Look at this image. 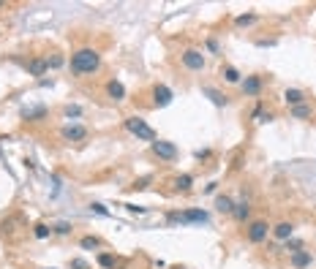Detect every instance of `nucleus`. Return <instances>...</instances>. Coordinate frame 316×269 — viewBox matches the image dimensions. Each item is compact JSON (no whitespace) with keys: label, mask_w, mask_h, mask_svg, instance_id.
<instances>
[{"label":"nucleus","mask_w":316,"mask_h":269,"mask_svg":"<svg viewBox=\"0 0 316 269\" xmlns=\"http://www.w3.org/2000/svg\"><path fill=\"white\" fill-rule=\"evenodd\" d=\"M71 74L76 76H88V74H96L98 68H101V55H98L96 49H90V47H82V49H76L74 55H71Z\"/></svg>","instance_id":"obj_1"},{"label":"nucleus","mask_w":316,"mask_h":269,"mask_svg":"<svg viewBox=\"0 0 316 269\" xmlns=\"http://www.w3.org/2000/svg\"><path fill=\"white\" fill-rule=\"evenodd\" d=\"M125 131L134 133V136L142 139V142H150V144L158 139V136H156V131H153V128H150L147 123H144L142 117H125Z\"/></svg>","instance_id":"obj_2"},{"label":"nucleus","mask_w":316,"mask_h":269,"mask_svg":"<svg viewBox=\"0 0 316 269\" xmlns=\"http://www.w3.org/2000/svg\"><path fill=\"white\" fill-rule=\"evenodd\" d=\"M169 221L172 223H207L210 215H207L205 209H188V212H172Z\"/></svg>","instance_id":"obj_3"},{"label":"nucleus","mask_w":316,"mask_h":269,"mask_svg":"<svg viewBox=\"0 0 316 269\" xmlns=\"http://www.w3.org/2000/svg\"><path fill=\"white\" fill-rule=\"evenodd\" d=\"M248 242H254V245H259V242H264L267 239V234H270V226H267V221H251L248 223Z\"/></svg>","instance_id":"obj_4"},{"label":"nucleus","mask_w":316,"mask_h":269,"mask_svg":"<svg viewBox=\"0 0 316 269\" xmlns=\"http://www.w3.org/2000/svg\"><path fill=\"white\" fill-rule=\"evenodd\" d=\"M150 147H153V152H156L161 160H175V158H177V147H175V142H166V139H156Z\"/></svg>","instance_id":"obj_5"},{"label":"nucleus","mask_w":316,"mask_h":269,"mask_svg":"<svg viewBox=\"0 0 316 269\" xmlns=\"http://www.w3.org/2000/svg\"><path fill=\"white\" fill-rule=\"evenodd\" d=\"M180 63H183L188 71H202L205 68V55H202L199 49H186V52L180 55Z\"/></svg>","instance_id":"obj_6"},{"label":"nucleus","mask_w":316,"mask_h":269,"mask_svg":"<svg viewBox=\"0 0 316 269\" xmlns=\"http://www.w3.org/2000/svg\"><path fill=\"white\" fill-rule=\"evenodd\" d=\"M60 136L66 139V142H85V139H88V128H85V125H66L60 131Z\"/></svg>","instance_id":"obj_7"},{"label":"nucleus","mask_w":316,"mask_h":269,"mask_svg":"<svg viewBox=\"0 0 316 269\" xmlns=\"http://www.w3.org/2000/svg\"><path fill=\"white\" fill-rule=\"evenodd\" d=\"M172 90L166 87V84H156V87H153V104L156 106H169L172 104Z\"/></svg>","instance_id":"obj_8"},{"label":"nucleus","mask_w":316,"mask_h":269,"mask_svg":"<svg viewBox=\"0 0 316 269\" xmlns=\"http://www.w3.org/2000/svg\"><path fill=\"white\" fill-rule=\"evenodd\" d=\"M243 93H246V95H259L262 93V76H246V79H243Z\"/></svg>","instance_id":"obj_9"},{"label":"nucleus","mask_w":316,"mask_h":269,"mask_svg":"<svg viewBox=\"0 0 316 269\" xmlns=\"http://www.w3.org/2000/svg\"><path fill=\"white\" fill-rule=\"evenodd\" d=\"M49 71V63L44 60V57H33V60L28 63V74L30 76H44Z\"/></svg>","instance_id":"obj_10"},{"label":"nucleus","mask_w":316,"mask_h":269,"mask_svg":"<svg viewBox=\"0 0 316 269\" xmlns=\"http://www.w3.org/2000/svg\"><path fill=\"white\" fill-rule=\"evenodd\" d=\"M106 95H109L112 101H123V98H125V87H123V82H117V79L106 82Z\"/></svg>","instance_id":"obj_11"},{"label":"nucleus","mask_w":316,"mask_h":269,"mask_svg":"<svg viewBox=\"0 0 316 269\" xmlns=\"http://www.w3.org/2000/svg\"><path fill=\"white\" fill-rule=\"evenodd\" d=\"M292 267H295V269L311 267V253H308V250H292Z\"/></svg>","instance_id":"obj_12"},{"label":"nucleus","mask_w":316,"mask_h":269,"mask_svg":"<svg viewBox=\"0 0 316 269\" xmlns=\"http://www.w3.org/2000/svg\"><path fill=\"white\" fill-rule=\"evenodd\" d=\"M283 101L295 109V106L305 104V93H302V90H286V93H283Z\"/></svg>","instance_id":"obj_13"},{"label":"nucleus","mask_w":316,"mask_h":269,"mask_svg":"<svg viewBox=\"0 0 316 269\" xmlns=\"http://www.w3.org/2000/svg\"><path fill=\"white\" fill-rule=\"evenodd\" d=\"M273 234H275V239L283 242V239H289V237L295 234V226H292L289 221H283V223H278V226L273 228Z\"/></svg>","instance_id":"obj_14"},{"label":"nucleus","mask_w":316,"mask_h":269,"mask_svg":"<svg viewBox=\"0 0 316 269\" xmlns=\"http://www.w3.org/2000/svg\"><path fill=\"white\" fill-rule=\"evenodd\" d=\"M215 209L224 212V215H232L234 212V201L229 199V196H218V199H215Z\"/></svg>","instance_id":"obj_15"},{"label":"nucleus","mask_w":316,"mask_h":269,"mask_svg":"<svg viewBox=\"0 0 316 269\" xmlns=\"http://www.w3.org/2000/svg\"><path fill=\"white\" fill-rule=\"evenodd\" d=\"M205 95H210V101H213L215 106H227V95L218 93L215 87H205Z\"/></svg>","instance_id":"obj_16"},{"label":"nucleus","mask_w":316,"mask_h":269,"mask_svg":"<svg viewBox=\"0 0 316 269\" xmlns=\"http://www.w3.org/2000/svg\"><path fill=\"white\" fill-rule=\"evenodd\" d=\"M191 185H193L191 174H180V177L175 179V188H177V190H183V193H186V190H191Z\"/></svg>","instance_id":"obj_17"},{"label":"nucleus","mask_w":316,"mask_h":269,"mask_svg":"<svg viewBox=\"0 0 316 269\" xmlns=\"http://www.w3.org/2000/svg\"><path fill=\"white\" fill-rule=\"evenodd\" d=\"M240 76L243 74L234 68V65H224V79H227L229 84H237V82H240Z\"/></svg>","instance_id":"obj_18"},{"label":"nucleus","mask_w":316,"mask_h":269,"mask_svg":"<svg viewBox=\"0 0 316 269\" xmlns=\"http://www.w3.org/2000/svg\"><path fill=\"white\" fill-rule=\"evenodd\" d=\"M234 218H237V221H248V215H251V207H248L246 201H240V204H234Z\"/></svg>","instance_id":"obj_19"},{"label":"nucleus","mask_w":316,"mask_h":269,"mask_svg":"<svg viewBox=\"0 0 316 269\" xmlns=\"http://www.w3.org/2000/svg\"><path fill=\"white\" fill-rule=\"evenodd\" d=\"M292 117H295V120H305V117H311V106H308V104L295 106V109H292Z\"/></svg>","instance_id":"obj_20"},{"label":"nucleus","mask_w":316,"mask_h":269,"mask_svg":"<svg viewBox=\"0 0 316 269\" xmlns=\"http://www.w3.org/2000/svg\"><path fill=\"white\" fill-rule=\"evenodd\" d=\"M44 114H47V109H44V106H38V109H25V111H22V117H25V120H41Z\"/></svg>","instance_id":"obj_21"},{"label":"nucleus","mask_w":316,"mask_h":269,"mask_svg":"<svg viewBox=\"0 0 316 269\" xmlns=\"http://www.w3.org/2000/svg\"><path fill=\"white\" fill-rule=\"evenodd\" d=\"M79 245H82L85 250H98V248H101V239H98V237H82Z\"/></svg>","instance_id":"obj_22"},{"label":"nucleus","mask_w":316,"mask_h":269,"mask_svg":"<svg viewBox=\"0 0 316 269\" xmlns=\"http://www.w3.org/2000/svg\"><path fill=\"white\" fill-rule=\"evenodd\" d=\"M98 267L115 269V255H112V253H98Z\"/></svg>","instance_id":"obj_23"},{"label":"nucleus","mask_w":316,"mask_h":269,"mask_svg":"<svg viewBox=\"0 0 316 269\" xmlns=\"http://www.w3.org/2000/svg\"><path fill=\"white\" fill-rule=\"evenodd\" d=\"M63 117H66V120H71V117H74V120H76V117H82V106H71V104H69L66 109H63Z\"/></svg>","instance_id":"obj_24"},{"label":"nucleus","mask_w":316,"mask_h":269,"mask_svg":"<svg viewBox=\"0 0 316 269\" xmlns=\"http://www.w3.org/2000/svg\"><path fill=\"white\" fill-rule=\"evenodd\" d=\"M35 237H38V239H47L49 234H52V228L47 226V223H38V226H35V231H33Z\"/></svg>","instance_id":"obj_25"},{"label":"nucleus","mask_w":316,"mask_h":269,"mask_svg":"<svg viewBox=\"0 0 316 269\" xmlns=\"http://www.w3.org/2000/svg\"><path fill=\"white\" fill-rule=\"evenodd\" d=\"M234 22H237L240 28H243V25H254V22H256V14H243V16H237Z\"/></svg>","instance_id":"obj_26"},{"label":"nucleus","mask_w":316,"mask_h":269,"mask_svg":"<svg viewBox=\"0 0 316 269\" xmlns=\"http://www.w3.org/2000/svg\"><path fill=\"white\" fill-rule=\"evenodd\" d=\"M52 231H55V234H63V237H66V234H71V223H57Z\"/></svg>","instance_id":"obj_27"},{"label":"nucleus","mask_w":316,"mask_h":269,"mask_svg":"<svg viewBox=\"0 0 316 269\" xmlns=\"http://www.w3.org/2000/svg\"><path fill=\"white\" fill-rule=\"evenodd\" d=\"M47 63H49V68H60V65H63V57H60V55H52Z\"/></svg>","instance_id":"obj_28"},{"label":"nucleus","mask_w":316,"mask_h":269,"mask_svg":"<svg viewBox=\"0 0 316 269\" xmlns=\"http://www.w3.org/2000/svg\"><path fill=\"white\" fill-rule=\"evenodd\" d=\"M90 209H93V212H96V215H101V218H106V215H109V212H106V207H104V204H90Z\"/></svg>","instance_id":"obj_29"},{"label":"nucleus","mask_w":316,"mask_h":269,"mask_svg":"<svg viewBox=\"0 0 316 269\" xmlns=\"http://www.w3.org/2000/svg\"><path fill=\"white\" fill-rule=\"evenodd\" d=\"M71 269H90V267H88V261H82V258H74V261H71Z\"/></svg>","instance_id":"obj_30"},{"label":"nucleus","mask_w":316,"mask_h":269,"mask_svg":"<svg viewBox=\"0 0 316 269\" xmlns=\"http://www.w3.org/2000/svg\"><path fill=\"white\" fill-rule=\"evenodd\" d=\"M207 49H210V52H218V44H215V38H210V41H207Z\"/></svg>","instance_id":"obj_31"},{"label":"nucleus","mask_w":316,"mask_h":269,"mask_svg":"<svg viewBox=\"0 0 316 269\" xmlns=\"http://www.w3.org/2000/svg\"><path fill=\"white\" fill-rule=\"evenodd\" d=\"M0 6H3V3H0Z\"/></svg>","instance_id":"obj_32"}]
</instances>
